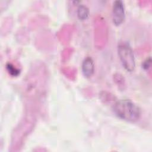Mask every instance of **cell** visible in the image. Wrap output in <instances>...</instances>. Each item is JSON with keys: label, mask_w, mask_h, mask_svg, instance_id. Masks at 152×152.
<instances>
[{"label": "cell", "mask_w": 152, "mask_h": 152, "mask_svg": "<svg viewBox=\"0 0 152 152\" xmlns=\"http://www.w3.org/2000/svg\"><path fill=\"white\" fill-rule=\"evenodd\" d=\"M118 54L122 66L128 72H132L135 67L133 50L126 42L120 43L118 46Z\"/></svg>", "instance_id": "obj_2"}, {"label": "cell", "mask_w": 152, "mask_h": 152, "mask_svg": "<svg viewBox=\"0 0 152 152\" xmlns=\"http://www.w3.org/2000/svg\"><path fill=\"white\" fill-rule=\"evenodd\" d=\"M112 21L114 25L119 26L122 24L125 19V7L122 1H115L112 6Z\"/></svg>", "instance_id": "obj_3"}, {"label": "cell", "mask_w": 152, "mask_h": 152, "mask_svg": "<svg viewBox=\"0 0 152 152\" xmlns=\"http://www.w3.org/2000/svg\"><path fill=\"white\" fill-rule=\"evenodd\" d=\"M6 69L9 74L12 76H18L20 73V70L15 67L12 64L7 63L6 65Z\"/></svg>", "instance_id": "obj_6"}, {"label": "cell", "mask_w": 152, "mask_h": 152, "mask_svg": "<svg viewBox=\"0 0 152 152\" xmlns=\"http://www.w3.org/2000/svg\"><path fill=\"white\" fill-rule=\"evenodd\" d=\"M115 114L120 119L131 122L139 120L141 112L140 108L129 99H121L113 106Z\"/></svg>", "instance_id": "obj_1"}, {"label": "cell", "mask_w": 152, "mask_h": 152, "mask_svg": "<svg viewBox=\"0 0 152 152\" xmlns=\"http://www.w3.org/2000/svg\"><path fill=\"white\" fill-rule=\"evenodd\" d=\"M81 70L84 76L90 78L94 72V63L91 57H86L83 61Z\"/></svg>", "instance_id": "obj_4"}, {"label": "cell", "mask_w": 152, "mask_h": 152, "mask_svg": "<svg viewBox=\"0 0 152 152\" xmlns=\"http://www.w3.org/2000/svg\"><path fill=\"white\" fill-rule=\"evenodd\" d=\"M77 15L79 20L83 21L87 19L89 15V10L84 5H80L77 10Z\"/></svg>", "instance_id": "obj_5"}, {"label": "cell", "mask_w": 152, "mask_h": 152, "mask_svg": "<svg viewBox=\"0 0 152 152\" xmlns=\"http://www.w3.org/2000/svg\"><path fill=\"white\" fill-rule=\"evenodd\" d=\"M151 58L149 57L148 58H147L142 64V68L145 69V70H147L151 66Z\"/></svg>", "instance_id": "obj_7"}]
</instances>
